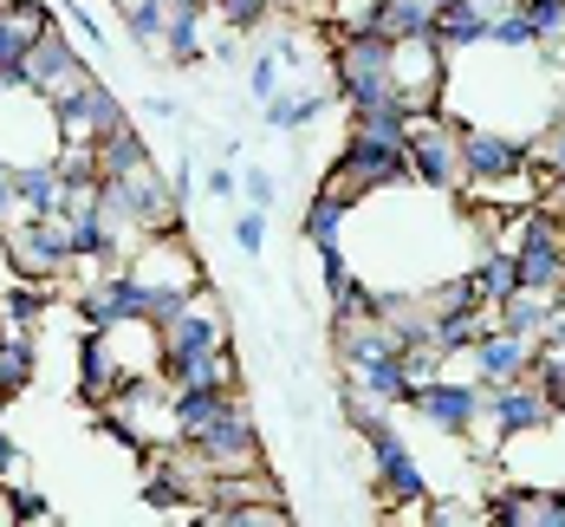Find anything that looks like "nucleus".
<instances>
[{"label": "nucleus", "mask_w": 565, "mask_h": 527, "mask_svg": "<svg viewBox=\"0 0 565 527\" xmlns=\"http://www.w3.org/2000/svg\"><path fill=\"white\" fill-rule=\"evenodd\" d=\"M396 46L384 27H339V46H332V85H339L344 112H371L396 92Z\"/></svg>", "instance_id": "1"}, {"label": "nucleus", "mask_w": 565, "mask_h": 527, "mask_svg": "<svg viewBox=\"0 0 565 527\" xmlns=\"http://www.w3.org/2000/svg\"><path fill=\"white\" fill-rule=\"evenodd\" d=\"M326 112H332V98H326V92H312V85H286L274 105H260V117H267L274 130H286V137L312 130V124H319Z\"/></svg>", "instance_id": "25"}, {"label": "nucleus", "mask_w": 565, "mask_h": 527, "mask_svg": "<svg viewBox=\"0 0 565 527\" xmlns=\"http://www.w3.org/2000/svg\"><path fill=\"white\" fill-rule=\"evenodd\" d=\"M150 117H163V124H175V117H182V105H175V98H150Z\"/></svg>", "instance_id": "47"}, {"label": "nucleus", "mask_w": 565, "mask_h": 527, "mask_svg": "<svg viewBox=\"0 0 565 527\" xmlns=\"http://www.w3.org/2000/svg\"><path fill=\"white\" fill-rule=\"evenodd\" d=\"M559 65H565V46H559Z\"/></svg>", "instance_id": "49"}, {"label": "nucleus", "mask_w": 565, "mask_h": 527, "mask_svg": "<svg viewBox=\"0 0 565 527\" xmlns=\"http://www.w3.org/2000/svg\"><path fill=\"white\" fill-rule=\"evenodd\" d=\"M13 189H20V215H65V176L53 157L13 164Z\"/></svg>", "instance_id": "21"}, {"label": "nucleus", "mask_w": 565, "mask_h": 527, "mask_svg": "<svg viewBox=\"0 0 565 527\" xmlns=\"http://www.w3.org/2000/svg\"><path fill=\"white\" fill-rule=\"evenodd\" d=\"M170 13H175V0H117V20H124L130 46H143V53H163Z\"/></svg>", "instance_id": "26"}, {"label": "nucleus", "mask_w": 565, "mask_h": 527, "mask_svg": "<svg viewBox=\"0 0 565 527\" xmlns=\"http://www.w3.org/2000/svg\"><path fill=\"white\" fill-rule=\"evenodd\" d=\"M274 53H280L286 72H306V59H312V40H306V33H280V40H274Z\"/></svg>", "instance_id": "44"}, {"label": "nucleus", "mask_w": 565, "mask_h": 527, "mask_svg": "<svg viewBox=\"0 0 565 527\" xmlns=\"http://www.w3.org/2000/svg\"><path fill=\"white\" fill-rule=\"evenodd\" d=\"M111 7H117V0H111Z\"/></svg>", "instance_id": "50"}, {"label": "nucleus", "mask_w": 565, "mask_h": 527, "mask_svg": "<svg viewBox=\"0 0 565 527\" xmlns=\"http://www.w3.org/2000/svg\"><path fill=\"white\" fill-rule=\"evenodd\" d=\"M409 176L436 196H455L468 189V170H461V117L443 105V112H423L409 124Z\"/></svg>", "instance_id": "4"}, {"label": "nucleus", "mask_w": 565, "mask_h": 527, "mask_svg": "<svg viewBox=\"0 0 565 527\" xmlns=\"http://www.w3.org/2000/svg\"><path fill=\"white\" fill-rule=\"evenodd\" d=\"M468 274H475V287H481V299H488V313L520 293V261H513L508 241H501V247H481V261H475Z\"/></svg>", "instance_id": "27"}, {"label": "nucleus", "mask_w": 565, "mask_h": 527, "mask_svg": "<svg viewBox=\"0 0 565 527\" xmlns=\"http://www.w3.org/2000/svg\"><path fill=\"white\" fill-rule=\"evenodd\" d=\"M488 27H494V13L481 7V0H455L436 13V46L443 53H475V46H488Z\"/></svg>", "instance_id": "23"}, {"label": "nucleus", "mask_w": 565, "mask_h": 527, "mask_svg": "<svg viewBox=\"0 0 565 527\" xmlns=\"http://www.w3.org/2000/svg\"><path fill=\"white\" fill-rule=\"evenodd\" d=\"M351 215H358V202H351V196H339V189L326 182V189L306 202V215H299V241H312V247H319V241H344Z\"/></svg>", "instance_id": "24"}, {"label": "nucleus", "mask_w": 565, "mask_h": 527, "mask_svg": "<svg viewBox=\"0 0 565 527\" xmlns=\"http://www.w3.org/2000/svg\"><path fill=\"white\" fill-rule=\"evenodd\" d=\"M20 463V450H13V436H7V430H0V475H7V468Z\"/></svg>", "instance_id": "48"}, {"label": "nucleus", "mask_w": 565, "mask_h": 527, "mask_svg": "<svg viewBox=\"0 0 565 527\" xmlns=\"http://www.w3.org/2000/svg\"><path fill=\"white\" fill-rule=\"evenodd\" d=\"M533 164L553 176V182H565V112H553V124H546V144H533Z\"/></svg>", "instance_id": "39"}, {"label": "nucleus", "mask_w": 565, "mask_h": 527, "mask_svg": "<svg viewBox=\"0 0 565 527\" xmlns=\"http://www.w3.org/2000/svg\"><path fill=\"white\" fill-rule=\"evenodd\" d=\"M202 7L209 0H175L170 13V33H163V59H175V65H202Z\"/></svg>", "instance_id": "29"}, {"label": "nucleus", "mask_w": 565, "mask_h": 527, "mask_svg": "<svg viewBox=\"0 0 565 527\" xmlns=\"http://www.w3.org/2000/svg\"><path fill=\"white\" fill-rule=\"evenodd\" d=\"M429 319H436V346L455 358V351H475V339L488 333L494 313H429Z\"/></svg>", "instance_id": "35"}, {"label": "nucleus", "mask_w": 565, "mask_h": 527, "mask_svg": "<svg viewBox=\"0 0 565 527\" xmlns=\"http://www.w3.org/2000/svg\"><path fill=\"white\" fill-rule=\"evenodd\" d=\"M377 27L391 40H436V0H384Z\"/></svg>", "instance_id": "31"}, {"label": "nucleus", "mask_w": 565, "mask_h": 527, "mask_svg": "<svg viewBox=\"0 0 565 527\" xmlns=\"http://www.w3.org/2000/svg\"><path fill=\"white\" fill-rule=\"evenodd\" d=\"M124 378H137V371H124V365H117L111 333L85 326V346H78V398H85V404H105Z\"/></svg>", "instance_id": "16"}, {"label": "nucleus", "mask_w": 565, "mask_h": 527, "mask_svg": "<svg viewBox=\"0 0 565 527\" xmlns=\"http://www.w3.org/2000/svg\"><path fill=\"white\" fill-rule=\"evenodd\" d=\"M319 281H326V299H332V313H339L351 287H358V267H351V247L344 241H319Z\"/></svg>", "instance_id": "33"}, {"label": "nucleus", "mask_w": 565, "mask_h": 527, "mask_svg": "<svg viewBox=\"0 0 565 527\" xmlns=\"http://www.w3.org/2000/svg\"><path fill=\"white\" fill-rule=\"evenodd\" d=\"M92 65H85V46H72L65 33H58V20L33 40V53H26V92H40V98H53L65 85H78Z\"/></svg>", "instance_id": "12"}, {"label": "nucleus", "mask_w": 565, "mask_h": 527, "mask_svg": "<svg viewBox=\"0 0 565 527\" xmlns=\"http://www.w3.org/2000/svg\"><path fill=\"white\" fill-rule=\"evenodd\" d=\"M488 46H501V53H540V33H533V20H526V7H520V0L494 13V27H488Z\"/></svg>", "instance_id": "34"}, {"label": "nucleus", "mask_w": 565, "mask_h": 527, "mask_svg": "<svg viewBox=\"0 0 565 527\" xmlns=\"http://www.w3.org/2000/svg\"><path fill=\"white\" fill-rule=\"evenodd\" d=\"M533 33H540V53H559L565 46V0H520Z\"/></svg>", "instance_id": "38"}, {"label": "nucleus", "mask_w": 565, "mask_h": 527, "mask_svg": "<svg viewBox=\"0 0 565 527\" xmlns=\"http://www.w3.org/2000/svg\"><path fill=\"white\" fill-rule=\"evenodd\" d=\"M559 410L540 398V384H533V371L526 378H513V384H488V404H481V423L475 430H488V443H513V436H526V430H540V423H553Z\"/></svg>", "instance_id": "11"}, {"label": "nucleus", "mask_w": 565, "mask_h": 527, "mask_svg": "<svg viewBox=\"0 0 565 527\" xmlns=\"http://www.w3.org/2000/svg\"><path fill=\"white\" fill-rule=\"evenodd\" d=\"M241 196H247L254 209H274V196H280V182H274V170H260V164H247V170H241Z\"/></svg>", "instance_id": "41"}, {"label": "nucleus", "mask_w": 565, "mask_h": 527, "mask_svg": "<svg viewBox=\"0 0 565 527\" xmlns=\"http://www.w3.org/2000/svg\"><path fill=\"white\" fill-rule=\"evenodd\" d=\"M209 196H241V170H234V164H222V170H209Z\"/></svg>", "instance_id": "46"}, {"label": "nucleus", "mask_w": 565, "mask_h": 527, "mask_svg": "<svg viewBox=\"0 0 565 527\" xmlns=\"http://www.w3.org/2000/svg\"><path fill=\"white\" fill-rule=\"evenodd\" d=\"M157 339H163V351H209V346H227V319H222L215 299L189 293L170 319L157 326Z\"/></svg>", "instance_id": "13"}, {"label": "nucleus", "mask_w": 565, "mask_h": 527, "mask_svg": "<svg viewBox=\"0 0 565 527\" xmlns=\"http://www.w3.org/2000/svg\"><path fill=\"white\" fill-rule=\"evenodd\" d=\"M33 333H0V404H13L33 384Z\"/></svg>", "instance_id": "30"}, {"label": "nucleus", "mask_w": 565, "mask_h": 527, "mask_svg": "<svg viewBox=\"0 0 565 527\" xmlns=\"http://www.w3.org/2000/svg\"><path fill=\"white\" fill-rule=\"evenodd\" d=\"M286 92V65L274 46H260V53L247 59V105H274Z\"/></svg>", "instance_id": "36"}, {"label": "nucleus", "mask_w": 565, "mask_h": 527, "mask_svg": "<svg viewBox=\"0 0 565 527\" xmlns=\"http://www.w3.org/2000/svg\"><path fill=\"white\" fill-rule=\"evenodd\" d=\"M65 229H72V254H78V261L117 267V254H124V229L111 222L105 196H98V202H85V209H72V215H65Z\"/></svg>", "instance_id": "15"}, {"label": "nucleus", "mask_w": 565, "mask_h": 527, "mask_svg": "<svg viewBox=\"0 0 565 527\" xmlns=\"http://www.w3.org/2000/svg\"><path fill=\"white\" fill-rule=\"evenodd\" d=\"M553 299H559V293L520 287L513 299L494 306V326H508V333H520V339H540V333H546V319H553Z\"/></svg>", "instance_id": "28"}, {"label": "nucleus", "mask_w": 565, "mask_h": 527, "mask_svg": "<svg viewBox=\"0 0 565 527\" xmlns=\"http://www.w3.org/2000/svg\"><path fill=\"white\" fill-rule=\"evenodd\" d=\"M0 241H7V254H13V267H20L26 281H58L65 267H78L65 215H20Z\"/></svg>", "instance_id": "7"}, {"label": "nucleus", "mask_w": 565, "mask_h": 527, "mask_svg": "<svg viewBox=\"0 0 565 527\" xmlns=\"http://www.w3.org/2000/svg\"><path fill=\"white\" fill-rule=\"evenodd\" d=\"M105 209H111L117 229H137V234H163L182 222V196H175V182L157 164L105 176Z\"/></svg>", "instance_id": "3"}, {"label": "nucleus", "mask_w": 565, "mask_h": 527, "mask_svg": "<svg viewBox=\"0 0 565 527\" xmlns=\"http://www.w3.org/2000/svg\"><path fill=\"white\" fill-rule=\"evenodd\" d=\"M351 391H364V398H377V404H409V391H416V378H409V365H403V346L377 351V358H364L358 371H351Z\"/></svg>", "instance_id": "20"}, {"label": "nucleus", "mask_w": 565, "mask_h": 527, "mask_svg": "<svg viewBox=\"0 0 565 527\" xmlns=\"http://www.w3.org/2000/svg\"><path fill=\"white\" fill-rule=\"evenodd\" d=\"M481 404H488V384L475 378V384H461V378H429V384H416L409 391V404L429 430H443V436H475V423H481Z\"/></svg>", "instance_id": "10"}, {"label": "nucleus", "mask_w": 565, "mask_h": 527, "mask_svg": "<svg viewBox=\"0 0 565 527\" xmlns=\"http://www.w3.org/2000/svg\"><path fill=\"white\" fill-rule=\"evenodd\" d=\"M234 398V384H170V417H175V436L182 443H195L215 417L227 410Z\"/></svg>", "instance_id": "19"}, {"label": "nucleus", "mask_w": 565, "mask_h": 527, "mask_svg": "<svg viewBox=\"0 0 565 527\" xmlns=\"http://www.w3.org/2000/svg\"><path fill=\"white\" fill-rule=\"evenodd\" d=\"M53 27V13L40 7V0H7L0 7V72H20L26 53H33V40Z\"/></svg>", "instance_id": "18"}, {"label": "nucleus", "mask_w": 565, "mask_h": 527, "mask_svg": "<svg viewBox=\"0 0 565 527\" xmlns=\"http://www.w3.org/2000/svg\"><path fill=\"white\" fill-rule=\"evenodd\" d=\"M46 105H53V124H58V137H65V144H98V137H111V130H124V124H130L124 98H117L98 72H85L78 85L53 92Z\"/></svg>", "instance_id": "6"}, {"label": "nucleus", "mask_w": 565, "mask_h": 527, "mask_svg": "<svg viewBox=\"0 0 565 527\" xmlns=\"http://www.w3.org/2000/svg\"><path fill=\"white\" fill-rule=\"evenodd\" d=\"M475 371H481V384H513V378H526L533 371V339H520V333H508V326H494L488 319V333L475 339Z\"/></svg>", "instance_id": "14"}, {"label": "nucleus", "mask_w": 565, "mask_h": 527, "mask_svg": "<svg viewBox=\"0 0 565 527\" xmlns=\"http://www.w3.org/2000/svg\"><path fill=\"white\" fill-rule=\"evenodd\" d=\"M488 521H508V527H565V495H553V488H508V495L488 508Z\"/></svg>", "instance_id": "22"}, {"label": "nucleus", "mask_w": 565, "mask_h": 527, "mask_svg": "<svg viewBox=\"0 0 565 527\" xmlns=\"http://www.w3.org/2000/svg\"><path fill=\"white\" fill-rule=\"evenodd\" d=\"M508 247H513V261H520V287L565 293V222L553 209L526 202V215L513 222Z\"/></svg>", "instance_id": "5"}, {"label": "nucleus", "mask_w": 565, "mask_h": 527, "mask_svg": "<svg viewBox=\"0 0 565 527\" xmlns=\"http://www.w3.org/2000/svg\"><path fill=\"white\" fill-rule=\"evenodd\" d=\"M215 65H247V40L241 33H222L215 40Z\"/></svg>", "instance_id": "45"}, {"label": "nucleus", "mask_w": 565, "mask_h": 527, "mask_svg": "<svg viewBox=\"0 0 565 527\" xmlns=\"http://www.w3.org/2000/svg\"><path fill=\"white\" fill-rule=\"evenodd\" d=\"M150 164V144L137 137V124H124L111 137H98V170L105 176H124V170H143Z\"/></svg>", "instance_id": "32"}, {"label": "nucleus", "mask_w": 565, "mask_h": 527, "mask_svg": "<svg viewBox=\"0 0 565 527\" xmlns=\"http://www.w3.org/2000/svg\"><path fill=\"white\" fill-rule=\"evenodd\" d=\"M163 384H234L241 391V365L234 346H209V351H163Z\"/></svg>", "instance_id": "17"}, {"label": "nucleus", "mask_w": 565, "mask_h": 527, "mask_svg": "<svg viewBox=\"0 0 565 527\" xmlns=\"http://www.w3.org/2000/svg\"><path fill=\"white\" fill-rule=\"evenodd\" d=\"M326 182H332L339 196H351V202H371V196H384V189H403V182H416V176H409V144L351 124V137H344V150H339V164H332Z\"/></svg>", "instance_id": "2"}, {"label": "nucleus", "mask_w": 565, "mask_h": 527, "mask_svg": "<svg viewBox=\"0 0 565 527\" xmlns=\"http://www.w3.org/2000/svg\"><path fill=\"white\" fill-rule=\"evenodd\" d=\"M461 170H468V189L513 182V176L533 170V144H520L508 130H481V124L461 117Z\"/></svg>", "instance_id": "9"}, {"label": "nucleus", "mask_w": 565, "mask_h": 527, "mask_svg": "<svg viewBox=\"0 0 565 527\" xmlns=\"http://www.w3.org/2000/svg\"><path fill=\"white\" fill-rule=\"evenodd\" d=\"M209 7L222 13V27H227V33L254 40V33H260V27L274 20V7H280V0H209Z\"/></svg>", "instance_id": "37"}, {"label": "nucleus", "mask_w": 565, "mask_h": 527, "mask_svg": "<svg viewBox=\"0 0 565 527\" xmlns=\"http://www.w3.org/2000/svg\"><path fill=\"white\" fill-rule=\"evenodd\" d=\"M13 521H58V515H53V502H46V495L13 488Z\"/></svg>", "instance_id": "43"}, {"label": "nucleus", "mask_w": 565, "mask_h": 527, "mask_svg": "<svg viewBox=\"0 0 565 527\" xmlns=\"http://www.w3.org/2000/svg\"><path fill=\"white\" fill-rule=\"evenodd\" d=\"M234 241H241V254H267V209L234 215Z\"/></svg>", "instance_id": "42"}, {"label": "nucleus", "mask_w": 565, "mask_h": 527, "mask_svg": "<svg viewBox=\"0 0 565 527\" xmlns=\"http://www.w3.org/2000/svg\"><path fill=\"white\" fill-rule=\"evenodd\" d=\"M58 13H65V27H72L85 46H98V53H105V27H98V13H92L85 0H58Z\"/></svg>", "instance_id": "40"}, {"label": "nucleus", "mask_w": 565, "mask_h": 527, "mask_svg": "<svg viewBox=\"0 0 565 527\" xmlns=\"http://www.w3.org/2000/svg\"><path fill=\"white\" fill-rule=\"evenodd\" d=\"M202 463H209V475H234V468H260V423H254V410L241 404V391L227 398V410L189 443Z\"/></svg>", "instance_id": "8"}]
</instances>
